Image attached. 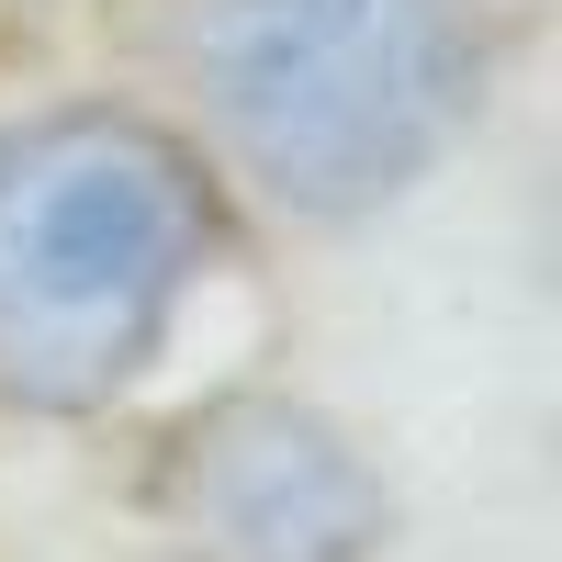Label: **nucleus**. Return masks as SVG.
Here are the masks:
<instances>
[{
    "instance_id": "obj_1",
    "label": "nucleus",
    "mask_w": 562,
    "mask_h": 562,
    "mask_svg": "<svg viewBox=\"0 0 562 562\" xmlns=\"http://www.w3.org/2000/svg\"><path fill=\"white\" fill-rule=\"evenodd\" d=\"M225 192L203 147L135 102L0 113V405L102 416L169 360Z\"/></svg>"
},
{
    "instance_id": "obj_2",
    "label": "nucleus",
    "mask_w": 562,
    "mask_h": 562,
    "mask_svg": "<svg viewBox=\"0 0 562 562\" xmlns=\"http://www.w3.org/2000/svg\"><path fill=\"white\" fill-rule=\"evenodd\" d=\"M203 113L281 214L360 225L405 203L484 113V0H203Z\"/></svg>"
},
{
    "instance_id": "obj_3",
    "label": "nucleus",
    "mask_w": 562,
    "mask_h": 562,
    "mask_svg": "<svg viewBox=\"0 0 562 562\" xmlns=\"http://www.w3.org/2000/svg\"><path fill=\"white\" fill-rule=\"evenodd\" d=\"M147 518L169 562H383L394 495L326 405L237 383L169 428L147 473Z\"/></svg>"
},
{
    "instance_id": "obj_4",
    "label": "nucleus",
    "mask_w": 562,
    "mask_h": 562,
    "mask_svg": "<svg viewBox=\"0 0 562 562\" xmlns=\"http://www.w3.org/2000/svg\"><path fill=\"white\" fill-rule=\"evenodd\" d=\"M12 12H34V0H0V23H12Z\"/></svg>"
}]
</instances>
